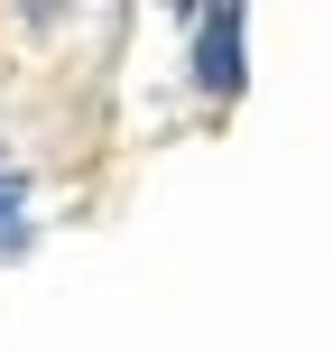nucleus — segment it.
<instances>
[{
    "label": "nucleus",
    "mask_w": 333,
    "mask_h": 352,
    "mask_svg": "<svg viewBox=\"0 0 333 352\" xmlns=\"http://www.w3.org/2000/svg\"><path fill=\"white\" fill-rule=\"evenodd\" d=\"M185 28H194V84H204L213 102H231V93L250 84V56H241L250 47V10H194Z\"/></svg>",
    "instance_id": "1"
},
{
    "label": "nucleus",
    "mask_w": 333,
    "mask_h": 352,
    "mask_svg": "<svg viewBox=\"0 0 333 352\" xmlns=\"http://www.w3.org/2000/svg\"><path fill=\"white\" fill-rule=\"evenodd\" d=\"M19 204H28V176H0V250H19Z\"/></svg>",
    "instance_id": "2"
}]
</instances>
